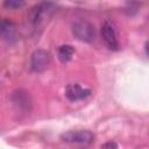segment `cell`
<instances>
[{
    "instance_id": "1",
    "label": "cell",
    "mask_w": 149,
    "mask_h": 149,
    "mask_svg": "<svg viewBox=\"0 0 149 149\" xmlns=\"http://www.w3.org/2000/svg\"><path fill=\"white\" fill-rule=\"evenodd\" d=\"M64 142L76 143V144H88L93 141L94 135L88 130H70L61 135Z\"/></svg>"
},
{
    "instance_id": "2",
    "label": "cell",
    "mask_w": 149,
    "mask_h": 149,
    "mask_svg": "<svg viewBox=\"0 0 149 149\" xmlns=\"http://www.w3.org/2000/svg\"><path fill=\"white\" fill-rule=\"evenodd\" d=\"M50 61H51L50 54L45 50L40 49V50H36L33 52L31 58H30V66H31L33 71L42 72L49 66Z\"/></svg>"
},
{
    "instance_id": "3",
    "label": "cell",
    "mask_w": 149,
    "mask_h": 149,
    "mask_svg": "<svg viewBox=\"0 0 149 149\" xmlns=\"http://www.w3.org/2000/svg\"><path fill=\"white\" fill-rule=\"evenodd\" d=\"M72 31L74 36L83 42H91L94 38V29L86 21H78L73 24Z\"/></svg>"
},
{
    "instance_id": "4",
    "label": "cell",
    "mask_w": 149,
    "mask_h": 149,
    "mask_svg": "<svg viewBox=\"0 0 149 149\" xmlns=\"http://www.w3.org/2000/svg\"><path fill=\"white\" fill-rule=\"evenodd\" d=\"M100 34H101V38L104 40V42L108 47V49H111V50H116L118 49L119 43H118L115 29H114V27L112 26L111 22L106 21L101 24Z\"/></svg>"
},
{
    "instance_id": "5",
    "label": "cell",
    "mask_w": 149,
    "mask_h": 149,
    "mask_svg": "<svg viewBox=\"0 0 149 149\" xmlns=\"http://www.w3.org/2000/svg\"><path fill=\"white\" fill-rule=\"evenodd\" d=\"M65 94L69 100L71 101H78L81 99L87 98L91 94V91L88 88L81 87L79 84H70L65 88Z\"/></svg>"
},
{
    "instance_id": "6",
    "label": "cell",
    "mask_w": 149,
    "mask_h": 149,
    "mask_svg": "<svg viewBox=\"0 0 149 149\" xmlns=\"http://www.w3.org/2000/svg\"><path fill=\"white\" fill-rule=\"evenodd\" d=\"M74 55V49L72 48V45H69V44H65V45H62L59 49H58V58L61 62L63 63H66L69 62L72 56Z\"/></svg>"
},
{
    "instance_id": "7",
    "label": "cell",
    "mask_w": 149,
    "mask_h": 149,
    "mask_svg": "<svg viewBox=\"0 0 149 149\" xmlns=\"http://www.w3.org/2000/svg\"><path fill=\"white\" fill-rule=\"evenodd\" d=\"M3 5L6 8L16 9V8H20L24 5V0H5Z\"/></svg>"
},
{
    "instance_id": "8",
    "label": "cell",
    "mask_w": 149,
    "mask_h": 149,
    "mask_svg": "<svg viewBox=\"0 0 149 149\" xmlns=\"http://www.w3.org/2000/svg\"><path fill=\"white\" fill-rule=\"evenodd\" d=\"M102 148H118V144L113 143V142H108V143H105L101 146Z\"/></svg>"
}]
</instances>
